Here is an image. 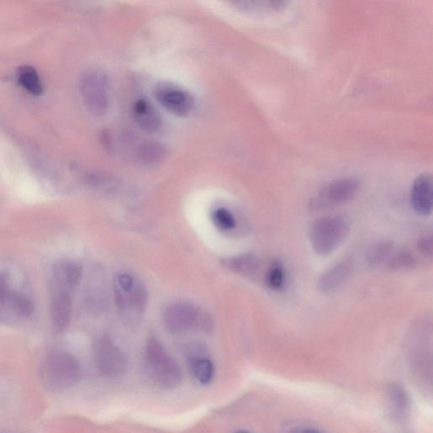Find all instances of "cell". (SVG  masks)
<instances>
[{
	"label": "cell",
	"instance_id": "1",
	"mask_svg": "<svg viewBox=\"0 0 433 433\" xmlns=\"http://www.w3.org/2000/svg\"><path fill=\"white\" fill-rule=\"evenodd\" d=\"M117 308L122 320L130 326L141 323L147 304L146 286L135 275L122 272L114 283Z\"/></svg>",
	"mask_w": 433,
	"mask_h": 433
},
{
	"label": "cell",
	"instance_id": "2",
	"mask_svg": "<svg viewBox=\"0 0 433 433\" xmlns=\"http://www.w3.org/2000/svg\"><path fill=\"white\" fill-rule=\"evenodd\" d=\"M144 368L153 385L161 389H174L182 382V372L178 363L167 353L161 342L153 336L147 341Z\"/></svg>",
	"mask_w": 433,
	"mask_h": 433
},
{
	"label": "cell",
	"instance_id": "3",
	"mask_svg": "<svg viewBox=\"0 0 433 433\" xmlns=\"http://www.w3.org/2000/svg\"><path fill=\"white\" fill-rule=\"evenodd\" d=\"M162 319L166 328L172 333H209L214 328L211 315L189 301H176L167 306Z\"/></svg>",
	"mask_w": 433,
	"mask_h": 433
},
{
	"label": "cell",
	"instance_id": "4",
	"mask_svg": "<svg viewBox=\"0 0 433 433\" xmlns=\"http://www.w3.org/2000/svg\"><path fill=\"white\" fill-rule=\"evenodd\" d=\"M350 231V220L344 215H329L315 221L309 237L315 254H330L345 241Z\"/></svg>",
	"mask_w": 433,
	"mask_h": 433
},
{
	"label": "cell",
	"instance_id": "5",
	"mask_svg": "<svg viewBox=\"0 0 433 433\" xmlns=\"http://www.w3.org/2000/svg\"><path fill=\"white\" fill-rule=\"evenodd\" d=\"M79 88L87 110L95 116L106 114L110 107V85L105 72L90 69L80 75Z\"/></svg>",
	"mask_w": 433,
	"mask_h": 433
},
{
	"label": "cell",
	"instance_id": "6",
	"mask_svg": "<svg viewBox=\"0 0 433 433\" xmlns=\"http://www.w3.org/2000/svg\"><path fill=\"white\" fill-rule=\"evenodd\" d=\"M48 385L56 390L68 389L78 383L80 367L73 355L66 351H56L49 355L44 367Z\"/></svg>",
	"mask_w": 433,
	"mask_h": 433
},
{
	"label": "cell",
	"instance_id": "7",
	"mask_svg": "<svg viewBox=\"0 0 433 433\" xmlns=\"http://www.w3.org/2000/svg\"><path fill=\"white\" fill-rule=\"evenodd\" d=\"M94 358L99 372L103 375L120 377L128 371L127 358L110 338L102 337L95 343Z\"/></svg>",
	"mask_w": 433,
	"mask_h": 433
},
{
	"label": "cell",
	"instance_id": "8",
	"mask_svg": "<svg viewBox=\"0 0 433 433\" xmlns=\"http://www.w3.org/2000/svg\"><path fill=\"white\" fill-rule=\"evenodd\" d=\"M360 187L362 182L355 176L336 179L320 191L311 200V207L319 210L344 204L358 195Z\"/></svg>",
	"mask_w": 433,
	"mask_h": 433
},
{
	"label": "cell",
	"instance_id": "9",
	"mask_svg": "<svg viewBox=\"0 0 433 433\" xmlns=\"http://www.w3.org/2000/svg\"><path fill=\"white\" fill-rule=\"evenodd\" d=\"M156 100L171 113L177 116H187L194 107V99L191 94L169 83H160L155 90Z\"/></svg>",
	"mask_w": 433,
	"mask_h": 433
},
{
	"label": "cell",
	"instance_id": "10",
	"mask_svg": "<svg viewBox=\"0 0 433 433\" xmlns=\"http://www.w3.org/2000/svg\"><path fill=\"white\" fill-rule=\"evenodd\" d=\"M187 358L189 360V368L196 380L202 385H207L213 380L214 376V365L211 359L206 355V351L200 345L187 346Z\"/></svg>",
	"mask_w": 433,
	"mask_h": 433
},
{
	"label": "cell",
	"instance_id": "11",
	"mask_svg": "<svg viewBox=\"0 0 433 433\" xmlns=\"http://www.w3.org/2000/svg\"><path fill=\"white\" fill-rule=\"evenodd\" d=\"M432 177L422 174L414 180L410 195L412 205L417 214L423 216L431 215L432 211Z\"/></svg>",
	"mask_w": 433,
	"mask_h": 433
},
{
	"label": "cell",
	"instance_id": "12",
	"mask_svg": "<svg viewBox=\"0 0 433 433\" xmlns=\"http://www.w3.org/2000/svg\"><path fill=\"white\" fill-rule=\"evenodd\" d=\"M53 274L54 281L65 292L78 286L83 275V268L74 261L63 259L53 266Z\"/></svg>",
	"mask_w": 433,
	"mask_h": 433
},
{
	"label": "cell",
	"instance_id": "13",
	"mask_svg": "<svg viewBox=\"0 0 433 433\" xmlns=\"http://www.w3.org/2000/svg\"><path fill=\"white\" fill-rule=\"evenodd\" d=\"M239 11L246 13H279L290 6L291 0H230Z\"/></svg>",
	"mask_w": 433,
	"mask_h": 433
},
{
	"label": "cell",
	"instance_id": "14",
	"mask_svg": "<svg viewBox=\"0 0 433 433\" xmlns=\"http://www.w3.org/2000/svg\"><path fill=\"white\" fill-rule=\"evenodd\" d=\"M72 302L69 294L61 292L54 298L52 306V326L56 333L66 330L71 321Z\"/></svg>",
	"mask_w": 433,
	"mask_h": 433
},
{
	"label": "cell",
	"instance_id": "15",
	"mask_svg": "<svg viewBox=\"0 0 433 433\" xmlns=\"http://www.w3.org/2000/svg\"><path fill=\"white\" fill-rule=\"evenodd\" d=\"M390 413L396 422L407 419L410 410V400L402 386L392 383L389 389Z\"/></svg>",
	"mask_w": 433,
	"mask_h": 433
},
{
	"label": "cell",
	"instance_id": "16",
	"mask_svg": "<svg viewBox=\"0 0 433 433\" xmlns=\"http://www.w3.org/2000/svg\"><path fill=\"white\" fill-rule=\"evenodd\" d=\"M134 116L137 124L147 132H157L161 127L162 119L159 112L150 103L143 99L135 103Z\"/></svg>",
	"mask_w": 433,
	"mask_h": 433
},
{
	"label": "cell",
	"instance_id": "17",
	"mask_svg": "<svg viewBox=\"0 0 433 433\" xmlns=\"http://www.w3.org/2000/svg\"><path fill=\"white\" fill-rule=\"evenodd\" d=\"M351 273V263L342 261L327 271L320 281L319 286L324 292H332L338 290L349 278Z\"/></svg>",
	"mask_w": 433,
	"mask_h": 433
},
{
	"label": "cell",
	"instance_id": "18",
	"mask_svg": "<svg viewBox=\"0 0 433 433\" xmlns=\"http://www.w3.org/2000/svg\"><path fill=\"white\" fill-rule=\"evenodd\" d=\"M225 268L234 273L249 275L254 273L259 268V260L255 255L241 254L225 257L222 261Z\"/></svg>",
	"mask_w": 433,
	"mask_h": 433
},
{
	"label": "cell",
	"instance_id": "19",
	"mask_svg": "<svg viewBox=\"0 0 433 433\" xmlns=\"http://www.w3.org/2000/svg\"><path fill=\"white\" fill-rule=\"evenodd\" d=\"M17 76L20 84L26 90V91L36 95V96L42 93V83H41L38 72L36 71L33 67H20L19 71H18Z\"/></svg>",
	"mask_w": 433,
	"mask_h": 433
},
{
	"label": "cell",
	"instance_id": "20",
	"mask_svg": "<svg viewBox=\"0 0 433 433\" xmlns=\"http://www.w3.org/2000/svg\"><path fill=\"white\" fill-rule=\"evenodd\" d=\"M392 252V243L380 241L374 243L367 251V261L372 268H377L390 259Z\"/></svg>",
	"mask_w": 433,
	"mask_h": 433
},
{
	"label": "cell",
	"instance_id": "21",
	"mask_svg": "<svg viewBox=\"0 0 433 433\" xmlns=\"http://www.w3.org/2000/svg\"><path fill=\"white\" fill-rule=\"evenodd\" d=\"M166 148L157 142H146L139 149L140 159L149 165L159 164L165 159Z\"/></svg>",
	"mask_w": 433,
	"mask_h": 433
},
{
	"label": "cell",
	"instance_id": "22",
	"mask_svg": "<svg viewBox=\"0 0 433 433\" xmlns=\"http://www.w3.org/2000/svg\"><path fill=\"white\" fill-rule=\"evenodd\" d=\"M212 219L215 226L222 231H229L236 227V219L231 212L224 207L215 209L212 214Z\"/></svg>",
	"mask_w": 433,
	"mask_h": 433
},
{
	"label": "cell",
	"instance_id": "23",
	"mask_svg": "<svg viewBox=\"0 0 433 433\" xmlns=\"http://www.w3.org/2000/svg\"><path fill=\"white\" fill-rule=\"evenodd\" d=\"M9 301L11 302L14 309L16 313L22 317L28 318L33 313L34 306L28 297L18 294V293H11Z\"/></svg>",
	"mask_w": 433,
	"mask_h": 433
},
{
	"label": "cell",
	"instance_id": "24",
	"mask_svg": "<svg viewBox=\"0 0 433 433\" xmlns=\"http://www.w3.org/2000/svg\"><path fill=\"white\" fill-rule=\"evenodd\" d=\"M286 281V271L282 264L276 261L268 270L267 274V284L274 291L281 290Z\"/></svg>",
	"mask_w": 433,
	"mask_h": 433
},
{
	"label": "cell",
	"instance_id": "25",
	"mask_svg": "<svg viewBox=\"0 0 433 433\" xmlns=\"http://www.w3.org/2000/svg\"><path fill=\"white\" fill-rule=\"evenodd\" d=\"M387 265L391 270L412 269L417 265V261L409 252H400L392 256Z\"/></svg>",
	"mask_w": 433,
	"mask_h": 433
},
{
	"label": "cell",
	"instance_id": "26",
	"mask_svg": "<svg viewBox=\"0 0 433 433\" xmlns=\"http://www.w3.org/2000/svg\"><path fill=\"white\" fill-rule=\"evenodd\" d=\"M288 429L284 431L286 432H321L319 428L313 426V424H310L308 422H293L291 423L290 425L286 426Z\"/></svg>",
	"mask_w": 433,
	"mask_h": 433
},
{
	"label": "cell",
	"instance_id": "27",
	"mask_svg": "<svg viewBox=\"0 0 433 433\" xmlns=\"http://www.w3.org/2000/svg\"><path fill=\"white\" fill-rule=\"evenodd\" d=\"M11 292L9 288L8 279L4 273L0 274V302H6L9 301Z\"/></svg>",
	"mask_w": 433,
	"mask_h": 433
},
{
	"label": "cell",
	"instance_id": "28",
	"mask_svg": "<svg viewBox=\"0 0 433 433\" xmlns=\"http://www.w3.org/2000/svg\"><path fill=\"white\" fill-rule=\"evenodd\" d=\"M419 250L423 252L424 254L432 256V237L423 239L419 242Z\"/></svg>",
	"mask_w": 433,
	"mask_h": 433
}]
</instances>
